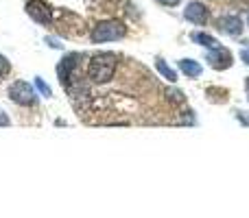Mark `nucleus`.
<instances>
[{"label":"nucleus","mask_w":249,"mask_h":218,"mask_svg":"<svg viewBox=\"0 0 249 218\" xmlns=\"http://www.w3.org/2000/svg\"><path fill=\"white\" fill-rule=\"evenodd\" d=\"M9 99L20 107H33L37 103V94H35L33 85L26 81H16L9 85Z\"/></svg>","instance_id":"obj_3"},{"label":"nucleus","mask_w":249,"mask_h":218,"mask_svg":"<svg viewBox=\"0 0 249 218\" xmlns=\"http://www.w3.org/2000/svg\"><path fill=\"white\" fill-rule=\"evenodd\" d=\"M206 59L210 61V66H212V68H216V70L230 68V66L234 64L230 50H225V48H221V46L219 48H210V50H208V55H206Z\"/></svg>","instance_id":"obj_7"},{"label":"nucleus","mask_w":249,"mask_h":218,"mask_svg":"<svg viewBox=\"0 0 249 218\" xmlns=\"http://www.w3.org/2000/svg\"><path fill=\"white\" fill-rule=\"evenodd\" d=\"M190 39H193L195 44H199V46L208 48V50H210V48H219V46H221V44L216 42V39L212 37V35L201 33V31H197V33H193V35H190Z\"/></svg>","instance_id":"obj_10"},{"label":"nucleus","mask_w":249,"mask_h":218,"mask_svg":"<svg viewBox=\"0 0 249 218\" xmlns=\"http://www.w3.org/2000/svg\"><path fill=\"white\" fill-rule=\"evenodd\" d=\"M24 9L31 20L37 22V24H42V26L53 24V9L48 7V2H44V0H29Z\"/></svg>","instance_id":"obj_5"},{"label":"nucleus","mask_w":249,"mask_h":218,"mask_svg":"<svg viewBox=\"0 0 249 218\" xmlns=\"http://www.w3.org/2000/svg\"><path fill=\"white\" fill-rule=\"evenodd\" d=\"M9 122H11V120H9V116L7 114H4V111L2 109H0V127H7V124Z\"/></svg>","instance_id":"obj_16"},{"label":"nucleus","mask_w":249,"mask_h":218,"mask_svg":"<svg viewBox=\"0 0 249 218\" xmlns=\"http://www.w3.org/2000/svg\"><path fill=\"white\" fill-rule=\"evenodd\" d=\"M35 90H37L39 94L44 96V99H51V96H53V90H51V85H48V83L44 81L42 77H35Z\"/></svg>","instance_id":"obj_12"},{"label":"nucleus","mask_w":249,"mask_h":218,"mask_svg":"<svg viewBox=\"0 0 249 218\" xmlns=\"http://www.w3.org/2000/svg\"><path fill=\"white\" fill-rule=\"evenodd\" d=\"M44 42H46V44H48V46H51V48H55V50H61V48H64V44H61V39L53 37V35H48V37L44 39Z\"/></svg>","instance_id":"obj_14"},{"label":"nucleus","mask_w":249,"mask_h":218,"mask_svg":"<svg viewBox=\"0 0 249 218\" xmlns=\"http://www.w3.org/2000/svg\"><path fill=\"white\" fill-rule=\"evenodd\" d=\"M9 72H11V64L4 55H0V81H4L9 77Z\"/></svg>","instance_id":"obj_13"},{"label":"nucleus","mask_w":249,"mask_h":218,"mask_svg":"<svg viewBox=\"0 0 249 218\" xmlns=\"http://www.w3.org/2000/svg\"><path fill=\"white\" fill-rule=\"evenodd\" d=\"M245 90H247V99H249V79H247V83H245Z\"/></svg>","instance_id":"obj_19"},{"label":"nucleus","mask_w":249,"mask_h":218,"mask_svg":"<svg viewBox=\"0 0 249 218\" xmlns=\"http://www.w3.org/2000/svg\"><path fill=\"white\" fill-rule=\"evenodd\" d=\"M241 59H243V61H245V64L249 66V48H247V50H243V52H241Z\"/></svg>","instance_id":"obj_18"},{"label":"nucleus","mask_w":249,"mask_h":218,"mask_svg":"<svg viewBox=\"0 0 249 218\" xmlns=\"http://www.w3.org/2000/svg\"><path fill=\"white\" fill-rule=\"evenodd\" d=\"M247 22H249V20H247Z\"/></svg>","instance_id":"obj_20"},{"label":"nucleus","mask_w":249,"mask_h":218,"mask_svg":"<svg viewBox=\"0 0 249 218\" xmlns=\"http://www.w3.org/2000/svg\"><path fill=\"white\" fill-rule=\"evenodd\" d=\"M166 94H168V99H171L173 103H184V94H181L179 90H168Z\"/></svg>","instance_id":"obj_15"},{"label":"nucleus","mask_w":249,"mask_h":218,"mask_svg":"<svg viewBox=\"0 0 249 218\" xmlns=\"http://www.w3.org/2000/svg\"><path fill=\"white\" fill-rule=\"evenodd\" d=\"M219 31H223V33H228V35L243 33V20H241V16H223L219 20Z\"/></svg>","instance_id":"obj_8"},{"label":"nucleus","mask_w":249,"mask_h":218,"mask_svg":"<svg viewBox=\"0 0 249 218\" xmlns=\"http://www.w3.org/2000/svg\"><path fill=\"white\" fill-rule=\"evenodd\" d=\"M155 68H158V72L162 74L166 81H171V83L177 81V72L171 68V66H166V61H164V59H155Z\"/></svg>","instance_id":"obj_11"},{"label":"nucleus","mask_w":249,"mask_h":218,"mask_svg":"<svg viewBox=\"0 0 249 218\" xmlns=\"http://www.w3.org/2000/svg\"><path fill=\"white\" fill-rule=\"evenodd\" d=\"M179 70L188 79H197V77H201V72H203V68L195 59H179Z\"/></svg>","instance_id":"obj_9"},{"label":"nucleus","mask_w":249,"mask_h":218,"mask_svg":"<svg viewBox=\"0 0 249 218\" xmlns=\"http://www.w3.org/2000/svg\"><path fill=\"white\" fill-rule=\"evenodd\" d=\"M116 55L114 52H96L90 59V66H88V79L92 83H107L112 81L114 72H116Z\"/></svg>","instance_id":"obj_1"},{"label":"nucleus","mask_w":249,"mask_h":218,"mask_svg":"<svg viewBox=\"0 0 249 218\" xmlns=\"http://www.w3.org/2000/svg\"><path fill=\"white\" fill-rule=\"evenodd\" d=\"M184 17H186L188 22H193V24L203 26V24L208 22V7H206L203 2H199V0H193V2L186 4Z\"/></svg>","instance_id":"obj_6"},{"label":"nucleus","mask_w":249,"mask_h":218,"mask_svg":"<svg viewBox=\"0 0 249 218\" xmlns=\"http://www.w3.org/2000/svg\"><path fill=\"white\" fill-rule=\"evenodd\" d=\"M81 52H68L64 59L57 64V79L61 81V85L68 87L74 81V72L79 68V61H81Z\"/></svg>","instance_id":"obj_4"},{"label":"nucleus","mask_w":249,"mask_h":218,"mask_svg":"<svg viewBox=\"0 0 249 218\" xmlns=\"http://www.w3.org/2000/svg\"><path fill=\"white\" fill-rule=\"evenodd\" d=\"M127 35V26L121 20H103L92 29V44H105V42H116Z\"/></svg>","instance_id":"obj_2"},{"label":"nucleus","mask_w":249,"mask_h":218,"mask_svg":"<svg viewBox=\"0 0 249 218\" xmlns=\"http://www.w3.org/2000/svg\"><path fill=\"white\" fill-rule=\"evenodd\" d=\"M158 2L166 4V7H175V4H179V2H181V0H158Z\"/></svg>","instance_id":"obj_17"}]
</instances>
